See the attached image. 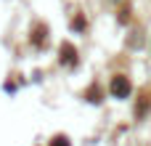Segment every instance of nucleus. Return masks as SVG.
Returning <instances> with one entry per match:
<instances>
[{
  "mask_svg": "<svg viewBox=\"0 0 151 146\" xmlns=\"http://www.w3.org/2000/svg\"><path fill=\"white\" fill-rule=\"evenodd\" d=\"M111 93H114V96H127V93H130V82H127L125 77H117V80L111 82Z\"/></svg>",
  "mask_w": 151,
  "mask_h": 146,
  "instance_id": "1",
  "label": "nucleus"
},
{
  "mask_svg": "<svg viewBox=\"0 0 151 146\" xmlns=\"http://www.w3.org/2000/svg\"><path fill=\"white\" fill-rule=\"evenodd\" d=\"M53 146H69V144H66V138H56V141H53Z\"/></svg>",
  "mask_w": 151,
  "mask_h": 146,
  "instance_id": "2",
  "label": "nucleus"
}]
</instances>
